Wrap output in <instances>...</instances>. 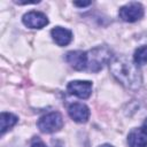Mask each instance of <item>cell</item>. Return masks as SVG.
I'll use <instances>...</instances> for the list:
<instances>
[{"label":"cell","mask_w":147,"mask_h":147,"mask_svg":"<svg viewBox=\"0 0 147 147\" xmlns=\"http://www.w3.org/2000/svg\"><path fill=\"white\" fill-rule=\"evenodd\" d=\"M109 69L116 80L119 82L124 87L136 91L141 86V72L134 61L127 59L126 56H115L109 62Z\"/></svg>","instance_id":"obj_1"},{"label":"cell","mask_w":147,"mask_h":147,"mask_svg":"<svg viewBox=\"0 0 147 147\" xmlns=\"http://www.w3.org/2000/svg\"><path fill=\"white\" fill-rule=\"evenodd\" d=\"M87 53V68L91 71H99L110 61L111 53L107 47H95Z\"/></svg>","instance_id":"obj_2"},{"label":"cell","mask_w":147,"mask_h":147,"mask_svg":"<svg viewBox=\"0 0 147 147\" xmlns=\"http://www.w3.org/2000/svg\"><path fill=\"white\" fill-rule=\"evenodd\" d=\"M38 129L44 133H53L62 129L63 119L59 111H52L38 119Z\"/></svg>","instance_id":"obj_3"},{"label":"cell","mask_w":147,"mask_h":147,"mask_svg":"<svg viewBox=\"0 0 147 147\" xmlns=\"http://www.w3.org/2000/svg\"><path fill=\"white\" fill-rule=\"evenodd\" d=\"M118 15L119 18H122L124 22L132 23L144 16V8L139 2H130L119 8Z\"/></svg>","instance_id":"obj_4"},{"label":"cell","mask_w":147,"mask_h":147,"mask_svg":"<svg viewBox=\"0 0 147 147\" xmlns=\"http://www.w3.org/2000/svg\"><path fill=\"white\" fill-rule=\"evenodd\" d=\"M68 92L80 99H87L92 93V83L88 80H72L67 86Z\"/></svg>","instance_id":"obj_5"},{"label":"cell","mask_w":147,"mask_h":147,"mask_svg":"<svg viewBox=\"0 0 147 147\" xmlns=\"http://www.w3.org/2000/svg\"><path fill=\"white\" fill-rule=\"evenodd\" d=\"M22 21L25 26L31 29H41L48 24L46 15L40 11H29L23 15Z\"/></svg>","instance_id":"obj_6"},{"label":"cell","mask_w":147,"mask_h":147,"mask_svg":"<svg viewBox=\"0 0 147 147\" xmlns=\"http://www.w3.org/2000/svg\"><path fill=\"white\" fill-rule=\"evenodd\" d=\"M67 62L76 70H85L87 68V53L83 51H71L65 55Z\"/></svg>","instance_id":"obj_7"},{"label":"cell","mask_w":147,"mask_h":147,"mask_svg":"<svg viewBox=\"0 0 147 147\" xmlns=\"http://www.w3.org/2000/svg\"><path fill=\"white\" fill-rule=\"evenodd\" d=\"M68 114L75 122L85 123V122H87V119L90 117V109L83 103L75 102V103L69 106Z\"/></svg>","instance_id":"obj_8"},{"label":"cell","mask_w":147,"mask_h":147,"mask_svg":"<svg viewBox=\"0 0 147 147\" xmlns=\"http://www.w3.org/2000/svg\"><path fill=\"white\" fill-rule=\"evenodd\" d=\"M51 34H52L53 40L59 46H67L72 39V32L70 30L61 28V26H56V28L52 29Z\"/></svg>","instance_id":"obj_9"},{"label":"cell","mask_w":147,"mask_h":147,"mask_svg":"<svg viewBox=\"0 0 147 147\" xmlns=\"http://www.w3.org/2000/svg\"><path fill=\"white\" fill-rule=\"evenodd\" d=\"M129 147H147V137L141 129H133L127 136Z\"/></svg>","instance_id":"obj_10"},{"label":"cell","mask_w":147,"mask_h":147,"mask_svg":"<svg viewBox=\"0 0 147 147\" xmlns=\"http://www.w3.org/2000/svg\"><path fill=\"white\" fill-rule=\"evenodd\" d=\"M18 118L10 114V113H1L0 115V123H1V134H5L6 131H8L9 129H11L16 123H17Z\"/></svg>","instance_id":"obj_11"},{"label":"cell","mask_w":147,"mask_h":147,"mask_svg":"<svg viewBox=\"0 0 147 147\" xmlns=\"http://www.w3.org/2000/svg\"><path fill=\"white\" fill-rule=\"evenodd\" d=\"M133 61L137 65H142V64L147 63V46L138 47L134 51Z\"/></svg>","instance_id":"obj_12"},{"label":"cell","mask_w":147,"mask_h":147,"mask_svg":"<svg viewBox=\"0 0 147 147\" xmlns=\"http://www.w3.org/2000/svg\"><path fill=\"white\" fill-rule=\"evenodd\" d=\"M30 147H47L40 139H34L33 141H32V144H31V146Z\"/></svg>","instance_id":"obj_13"},{"label":"cell","mask_w":147,"mask_h":147,"mask_svg":"<svg viewBox=\"0 0 147 147\" xmlns=\"http://www.w3.org/2000/svg\"><path fill=\"white\" fill-rule=\"evenodd\" d=\"M74 5H75V6H78V7H85V6H90L91 2H90V1H83V2H82V1H80V2H79V1H75Z\"/></svg>","instance_id":"obj_14"},{"label":"cell","mask_w":147,"mask_h":147,"mask_svg":"<svg viewBox=\"0 0 147 147\" xmlns=\"http://www.w3.org/2000/svg\"><path fill=\"white\" fill-rule=\"evenodd\" d=\"M141 131L147 136V118L144 121V123H142V126H141Z\"/></svg>","instance_id":"obj_15"},{"label":"cell","mask_w":147,"mask_h":147,"mask_svg":"<svg viewBox=\"0 0 147 147\" xmlns=\"http://www.w3.org/2000/svg\"><path fill=\"white\" fill-rule=\"evenodd\" d=\"M99 147H114V146L108 145V144H105V145H101V146H99Z\"/></svg>","instance_id":"obj_16"}]
</instances>
